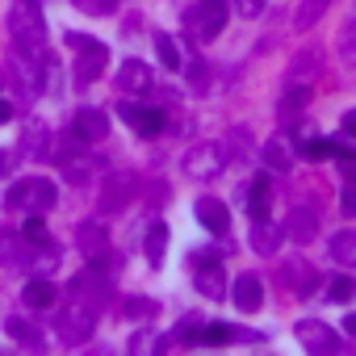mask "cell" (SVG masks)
<instances>
[{
  "instance_id": "cell-23",
  "label": "cell",
  "mask_w": 356,
  "mask_h": 356,
  "mask_svg": "<svg viewBox=\"0 0 356 356\" xmlns=\"http://www.w3.org/2000/svg\"><path fill=\"white\" fill-rule=\"evenodd\" d=\"M264 163H268L273 172H289V168H293V143H289L285 134H273V138L264 143Z\"/></svg>"
},
{
  "instance_id": "cell-39",
  "label": "cell",
  "mask_w": 356,
  "mask_h": 356,
  "mask_svg": "<svg viewBox=\"0 0 356 356\" xmlns=\"http://www.w3.org/2000/svg\"><path fill=\"white\" fill-rule=\"evenodd\" d=\"M76 9H84V13H97V17H109V13H118V0H72Z\"/></svg>"
},
{
  "instance_id": "cell-37",
  "label": "cell",
  "mask_w": 356,
  "mask_h": 356,
  "mask_svg": "<svg viewBox=\"0 0 356 356\" xmlns=\"http://www.w3.org/2000/svg\"><path fill=\"white\" fill-rule=\"evenodd\" d=\"M298 155H302V159H327V155H331V138H306V143L298 147Z\"/></svg>"
},
{
  "instance_id": "cell-30",
  "label": "cell",
  "mask_w": 356,
  "mask_h": 356,
  "mask_svg": "<svg viewBox=\"0 0 356 356\" xmlns=\"http://www.w3.org/2000/svg\"><path fill=\"white\" fill-rule=\"evenodd\" d=\"M5 331H9V339H17V343H30V348H38V343H42V331H38L26 314H13V318L5 323Z\"/></svg>"
},
{
  "instance_id": "cell-15",
  "label": "cell",
  "mask_w": 356,
  "mask_h": 356,
  "mask_svg": "<svg viewBox=\"0 0 356 356\" xmlns=\"http://www.w3.org/2000/svg\"><path fill=\"white\" fill-rule=\"evenodd\" d=\"M193 214H197V222H202L210 235H227V227H231V210H227L218 197H197Z\"/></svg>"
},
{
  "instance_id": "cell-33",
  "label": "cell",
  "mask_w": 356,
  "mask_h": 356,
  "mask_svg": "<svg viewBox=\"0 0 356 356\" xmlns=\"http://www.w3.org/2000/svg\"><path fill=\"white\" fill-rule=\"evenodd\" d=\"M327 298L339 302V306H348V302L356 298V277H331V281H327Z\"/></svg>"
},
{
  "instance_id": "cell-21",
  "label": "cell",
  "mask_w": 356,
  "mask_h": 356,
  "mask_svg": "<svg viewBox=\"0 0 356 356\" xmlns=\"http://www.w3.org/2000/svg\"><path fill=\"white\" fill-rule=\"evenodd\" d=\"M55 298H59V289H55L47 277H30V281H26V289H22V302H26L30 310H51V306H55Z\"/></svg>"
},
{
  "instance_id": "cell-8",
  "label": "cell",
  "mask_w": 356,
  "mask_h": 356,
  "mask_svg": "<svg viewBox=\"0 0 356 356\" xmlns=\"http://www.w3.org/2000/svg\"><path fill=\"white\" fill-rule=\"evenodd\" d=\"M293 335H298V343H302L306 352H314V356H327V352H339V348H343V339H339L323 318H302V323L293 327Z\"/></svg>"
},
{
  "instance_id": "cell-44",
  "label": "cell",
  "mask_w": 356,
  "mask_h": 356,
  "mask_svg": "<svg viewBox=\"0 0 356 356\" xmlns=\"http://www.w3.org/2000/svg\"><path fill=\"white\" fill-rule=\"evenodd\" d=\"M343 331H348V335L356 339V314H348V318H343Z\"/></svg>"
},
{
  "instance_id": "cell-45",
  "label": "cell",
  "mask_w": 356,
  "mask_h": 356,
  "mask_svg": "<svg viewBox=\"0 0 356 356\" xmlns=\"http://www.w3.org/2000/svg\"><path fill=\"white\" fill-rule=\"evenodd\" d=\"M9 172V151H0V176Z\"/></svg>"
},
{
  "instance_id": "cell-27",
  "label": "cell",
  "mask_w": 356,
  "mask_h": 356,
  "mask_svg": "<svg viewBox=\"0 0 356 356\" xmlns=\"http://www.w3.org/2000/svg\"><path fill=\"white\" fill-rule=\"evenodd\" d=\"M143 252H147V264H151V268L163 264V252H168V227H163V222H151V231H147V239H143Z\"/></svg>"
},
{
  "instance_id": "cell-10",
  "label": "cell",
  "mask_w": 356,
  "mask_h": 356,
  "mask_svg": "<svg viewBox=\"0 0 356 356\" xmlns=\"http://www.w3.org/2000/svg\"><path fill=\"white\" fill-rule=\"evenodd\" d=\"M80 55H76V67H72V76H76V84L84 88V84H92L101 72H105V59H109V51L97 42V38H88L84 47H76Z\"/></svg>"
},
{
  "instance_id": "cell-43",
  "label": "cell",
  "mask_w": 356,
  "mask_h": 356,
  "mask_svg": "<svg viewBox=\"0 0 356 356\" xmlns=\"http://www.w3.org/2000/svg\"><path fill=\"white\" fill-rule=\"evenodd\" d=\"M13 113H17V109H13L9 101H0V126H5V122H13Z\"/></svg>"
},
{
  "instance_id": "cell-3",
  "label": "cell",
  "mask_w": 356,
  "mask_h": 356,
  "mask_svg": "<svg viewBox=\"0 0 356 356\" xmlns=\"http://www.w3.org/2000/svg\"><path fill=\"white\" fill-rule=\"evenodd\" d=\"M92 331H97V310L92 306H84L80 298H72V302H63L59 310H55V335L63 339V343H84V339H92Z\"/></svg>"
},
{
  "instance_id": "cell-17",
  "label": "cell",
  "mask_w": 356,
  "mask_h": 356,
  "mask_svg": "<svg viewBox=\"0 0 356 356\" xmlns=\"http://www.w3.org/2000/svg\"><path fill=\"white\" fill-rule=\"evenodd\" d=\"M76 248H80L84 256H97L101 248H109V227H105L101 218H84V222L76 227Z\"/></svg>"
},
{
  "instance_id": "cell-19",
  "label": "cell",
  "mask_w": 356,
  "mask_h": 356,
  "mask_svg": "<svg viewBox=\"0 0 356 356\" xmlns=\"http://www.w3.org/2000/svg\"><path fill=\"white\" fill-rule=\"evenodd\" d=\"M281 243H285V231L277 222H268V218L252 222V248H256V256H277Z\"/></svg>"
},
{
  "instance_id": "cell-2",
  "label": "cell",
  "mask_w": 356,
  "mask_h": 356,
  "mask_svg": "<svg viewBox=\"0 0 356 356\" xmlns=\"http://www.w3.org/2000/svg\"><path fill=\"white\" fill-rule=\"evenodd\" d=\"M55 202H59V189L47 181V176H26V181H17L9 189L5 210H13V214H47V210H55Z\"/></svg>"
},
{
  "instance_id": "cell-1",
  "label": "cell",
  "mask_w": 356,
  "mask_h": 356,
  "mask_svg": "<svg viewBox=\"0 0 356 356\" xmlns=\"http://www.w3.org/2000/svg\"><path fill=\"white\" fill-rule=\"evenodd\" d=\"M9 30H13V51H22L26 59L47 55V26H42L38 0H13L9 5Z\"/></svg>"
},
{
  "instance_id": "cell-12",
  "label": "cell",
  "mask_w": 356,
  "mask_h": 356,
  "mask_svg": "<svg viewBox=\"0 0 356 356\" xmlns=\"http://www.w3.org/2000/svg\"><path fill=\"white\" fill-rule=\"evenodd\" d=\"M72 134L84 138V143H101V138L109 134V113H105V109H92V105L76 109V113H72Z\"/></svg>"
},
{
  "instance_id": "cell-29",
  "label": "cell",
  "mask_w": 356,
  "mask_h": 356,
  "mask_svg": "<svg viewBox=\"0 0 356 356\" xmlns=\"http://www.w3.org/2000/svg\"><path fill=\"white\" fill-rule=\"evenodd\" d=\"M306 101H310V84H298V80H293V84L285 88V97H281L277 113H281V118H293V113H302V109H306Z\"/></svg>"
},
{
  "instance_id": "cell-32",
  "label": "cell",
  "mask_w": 356,
  "mask_h": 356,
  "mask_svg": "<svg viewBox=\"0 0 356 356\" xmlns=\"http://www.w3.org/2000/svg\"><path fill=\"white\" fill-rule=\"evenodd\" d=\"M235 339V327H227V323H202V335H197V343H210V348H218V343H231Z\"/></svg>"
},
{
  "instance_id": "cell-35",
  "label": "cell",
  "mask_w": 356,
  "mask_h": 356,
  "mask_svg": "<svg viewBox=\"0 0 356 356\" xmlns=\"http://www.w3.org/2000/svg\"><path fill=\"white\" fill-rule=\"evenodd\" d=\"M339 55H343V67H352L356 72V17L343 26V34H339Z\"/></svg>"
},
{
  "instance_id": "cell-26",
  "label": "cell",
  "mask_w": 356,
  "mask_h": 356,
  "mask_svg": "<svg viewBox=\"0 0 356 356\" xmlns=\"http://www.w3.org/2000/svg\"><path fill=\"white\" fill-rule=\"evenodd\" d=\"M268 202H273V193H268V172H264V176H256V181L248 185V214H252V222L268 218Z\"/></svg>"
},
{
  "instance_id": "cell-14",
  "label": "cell",
  "mask_w": 356,
  "mask_h": 356,
  "mask_svg": "<svg viewBox=\"0 0 356 356\" xmlns=\"http://www.w3.org/2000/svg\"><path fill=\"white\" fill-rule=\"evenodd\" d=\"M227 289H231V298H235V306H239L243 314H256V310L264 306V281H260L256 273L235 277V285H227Z\"/></svg>"
},
{
  "instance_id": "cell-6",
  "label": "cell",
  "mask_w": 356,
  "mask_h": 356,
  "mask_svg": "<svg viewBox=\"0 0 356 356\" xmlns=\"http://www.w3.org/2000/svg\"><path fill=\"white\" fill-rule=\"evenodd\" d=\"M134 193H138V176L134 172H109L105 181H101V193H97V210L101 214H122L130 202H134Z\"/></svg>"
},
{
  "instance_id": "cell-34",
  "label": "cell",
  "mask_w": 356,
  "mask_h": 356,
  "mask_svg": "<svg viewBox=\"0 0 356 356\" xmlns=\"http://www.w3.org/2000/svg\"><path fill=\"white\" fill-rule=\"evenodd\" d=\"M202 314H185L181 318V327H176V335H172V343H197V335H202Z\"/></svg>"
},
{
  "instance_id": "cell-4",
  "label": "cell",
  "mask_w": 356,
  "mask_h": 356,
  "mask_svg": "<svg viewBox=\"0 0 356 356\" xmlns=\"http://www.w3.org/2000/svg\"><path fill=\"white\" fill-rule=\"evenodd\" d=\"M227 147L222 143H197V147H189L185 151V159H181V168H185V176L189 181H218L222 176V168H227Z\"/></svg>"
},
{
  "instance_id": "cell-9",
  "label": "cell",
  "mask_w": 356,
  "mask_h": 356,
  "mask_svg": "<svg viewBox=\"0 0 356 356\" xmlns=\"http://www.w3.org/2000/svg\"><path fill=\"white\" fill-rule=\"evenodd\" d=\"M118 113L130 122V130L134 134H143V138H155V134H163V122H168V113L163 109H151V105H130V101H122L118 105Z\"/></svg>"
},
{
  "instance_id": "cell-42",
  "label": "cell",
  "mask_w": 356,
  "mask_h": 356,
  "mask_svg": "<svg viewBox=\"0 0 356 356\" xmlns=\"http://www.w3.org/2000/svg\"><path fill=\"white\" fill-rule=\"evenodd\" d=\"M343 134H352V138H356V109H348V113H343Z\"/></svg>"
},
{
  "instance_id": "cell-7",
  "label": "cell",
  "mask_w": 356,
  "mask_h": 356,
  "mask_svg": "<svg viewBox=\"0 0 356 356\" xmlns=\"http://www.w3.org/2000/svg\"><path fill=\"white\" fill-rule=\"evenodd\" d=\"M109 289H113V277H109V273H101V268H92V264H88L84 273H76V277H72V285H67V293H72V298H80V302H84V306H92V310L109 306V298H113Z\"/></svg>"
},
{
  "instance_id": "cell-24",
  "label": "cell",
  "mask_w": 356,
  "mask_h": 356,
  "mask_svg": "<svg viewBox=\"0 0 356 356\" xmlns=\"http://www.w3.org/2000/svg\"><path fill=\"white\" fill-rule=\"evenodd\" d=\"M197 289H202L210 302H222V298H227V277H222L218 260H214V264H197Z\"/></svg>"
},
{
  "instance_id": "cell-16",
  "label": "cell",
  "mask_w": 356,
  "mask_h": 356,
  "mask_svg": "<svg viewBox=\"0 0 356 356\" xmlns=\"http://www.w3.org/2000/svg\"><path fill=\"white\" fill-rule=\"evenodd\" d=\"M47 143H51V126L38 122V118H30L26 130H22V138H17V151H22L26 159H42V155H47Z\"/></svg>"
},
{
  "instance_id": "cell-18",
  "label": "cell",
  "mask_w": 356,
  "mask_h": 356,
  "mask_svg": "<svg viewBox=\"0 0 356 356\" xmlns=\"http://www.w3.org/2000/svg\"><path fill=\"white\" fill-rule=\"evenodd\" d=\"M84 147H88V143H84V138H76L72 130H67V134H51L47 155H42V159H51V163H59V168H63V163H72L76 155H84Z\"/></svg>"
},
{
  "instance_id": "cell-31",
  "label": "cell",
  "mask_w": 356,
  "mask_h": 356,
  "mask_svg": "<svg viewBox=\"0 0 356 356\" xmlns=\"http://www.w3.org/2000/svg\"><path fill=\"white\" fill-rule=\"evenodd\" d=\"M155 55H159V63H163L168 72H181V67H185L181 47H176V38H172V34H155Z\"/></svg>"
},
{
  "instance_id": "cell-28",
  "label": "cell",
  "mask_w": 356,
  "mask_h": 356,
  "mask_svg": "<svg viewBox=\"0 0 356 356\" xmlns=\"http://www.w3.org/2000/svg\"><path fill=\"white\" fill-rule=\"evenodd\" d=\"M327 5H331V0H298V9H293V26H298V30L318 26V22H323V13H327Z\"/></svg>"
},
{
  "instance_id": "cell-13",
  "label": "cell",
  "mask_w": 356,
  "mask_h": 356,
  "mask_svg": "<svg viewBox=\"0 0 356 356\" xmlns=\"http://www.w3.org/2000/svg\"><path fill=\"white\" fill-rule=\"evenodd\" d=\"M281 231H285V239H293V243H310V239L318 235V214H314L310 206H293V210L285 214Z\"/></svg>"
},
{
  "instance_id": "cell-25",
  "label": "cell",
  "mask_w": 356,
  "mask_h": 356,
  "mask_svg": "<svg viewBox=\"0 0 356 356\" xmlns=\"http://www.w3.org/2000/svg\"><path fill=\"white\" fill-rule=\"evenodd\" d=\"M327 252H331L335 264L356 268V231H335V235L327 239Z\"/></svg>"
},
{
  "instance_id": "cell-5",
  "label": "cell",
  "mask_w": 356,
  "mask_h": 356,
  "mask_svg": "<svg viewBox=\"0 0 356 356\" xmlns=\"http://www.w3.org/2000/svg\"><path fill=\"white\" fill-rule=\"evenodd\" d=\"M227 0H202V5H193L185 13V30L197 38V42H214L222 30H227Z\"/></svg>"
},
{
  "instance_id": "cell-22",
  "label": "cell",
  "mask_w": 356,
  "mask_h": 356,
  "mask_svg": "<svg viewBox=\"0 0 356 356\" xmlns=\"http://www.w3.org/2000/svg\"><path fill=\"white\" fill-rule=\"evenodd\" d=\"M323 72V51L318 47H310V51H302L293 63H289V72H285V80L293 84V80H302V84H310L314 76Z\"/></svg>"
},
{
  "instance_id": "cell-20",
  "label": "cell",
  "mask_w": 356,
  "mask_h": 356,
  "mask_svg": "<svg viewBox=\"0 0 356 356\" xmlns=\"http://www.w3.org/2000/svg\"><path fill=\"white\" fill-rule=\"evenodd\" d=\"M281 277L289 281V289L293 293H314V285H318V273H314V264H306V260H289L285 268H281Z\"/></svg>"
},
{
  "instance_id": "cell-36",
  "label": "cell",
  "mask_w": 356,
  "mask_h": 356,
  "mask_svg": "<svg viewBox=\"0 0 356 356\" xmlns=\"http://www.w3.org/2000/svg\"><path fill=\"white\" fill-rule=\"evenodd\" d=\"M155 310H159V306H155L151 298H130V302H126V318H134V323L155 318Z\"/></svg>"
},
{
  "instance_id": "cell-40",
  "label": "cell",
  "mask_w": 356,
  "mask_h": 356,
  "mask_svg": "<svg viewBox=\"0 0 356 356\" xmlns=\"http://www.w3.org/2000/svg\"><path fill=\"white\" fill-rule=\"evenodd\" d=\"M264 9H268V0H235V13H239V17H248V22H252V17H260Z\"/></svg>"
},
{
  "instance_id": "cell-41",
  "label": "cell",
  "mask_w": 356,
  "mask_h": 356,
  "mask_svg": "<svg viewBox=\"0 0 356 356\" xmlns=\"http://www.w3.org/2000/svg\"><path fill=\"white\" fill-rule=\"evenodd\" d=\"M218 260V248H197L193 252V264H214Z\"/></svg>"
},
{
  "instance_id": "cell-11",
  "label": "cell",
  "mask_w": 356,
  "mask_h": 356,
  "mask_svg": "<svg viewBox=\"0 0 356 356\" xmlns=\"http://www.w3.org/2000/svg\"><path fill=\"white\" fill-rule=\"evenodd\" d=\"M118 92L122 97H147L151 88H155V80H151V67L143 63V59H126L122 67H118Z\"/></svg>"
},
{
  "instance_id": "cell-38",
  "label": "cell",
  "mask_w": 356,
  "mask_h": 356,
  "mask_svg": "<svg viewBox=\"0 0 356 356\" xmlns=\"http://www.w3.org/2000/svg\"><path fill=\"white\" fill-rule=\"evenodd\" d=\"M26 218H30V222L22 227V235H26L30 243H47L51 235H47V222H42V214H26Z\"/></svg>"
}]
</instances>
